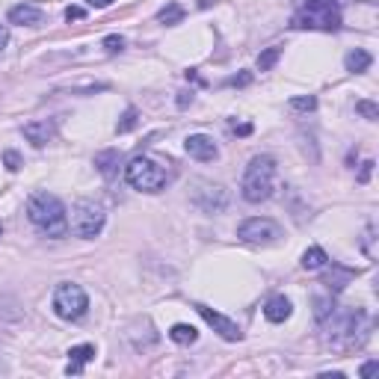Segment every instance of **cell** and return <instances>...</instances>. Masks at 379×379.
<instances>
[{"label": "cell", "instance_id": "36", "mask_svg": "<svg viewBox=\"0 0 379 379\" xmlns=\"http://www.w3.org/2000/svg\"><path fill=\"white\" fill-rule=\"evenodd\" d=\"M237 133H240V136H246V133H252V124H240V128H237Z\"/></svg>", "mask_w": 379, "mask_h": 379}, {"label": "cell", "instance_id": "18", "mask_svg": "<svg viewBox=\"0 0 379 379\" xmlns=\"http://www.w3.org/2000/svg\"><path fill=\"white\" fill-rule=\"evenodd\" d=\"M332 270H335V276L329 272L326 276V288H329V293H338V290H344L346 288V281H350L353 276H355V270H350V267H338V264H332Z\"/></svg>", "mask_w": 379, "mask_h": 379}, {"label": "cell", "instance_id": "23", "mask_svg": "<svg viewBox=\"0 0 379 379\" xmlns=\"http://www.w3.org/2000/svg\"><path fill=\"white\" fill-rule=\"evenodd\" d=\"M279 57H281V48H267L264 54L258 57V68H261V71H270V68L279 62Z\"/></svg>", "mask_w": 379, "mask_h": 379}, {"label": "cell", "instance_id": "2", "mask_svg": "<svg viewBox=\"0 0 379 379\" xmlns=\"http://www.w3.org/2000/svg\"><path fill=\"white\" fill-rule=\"evenodd\" d=\"M27 219L36 225L39 234L45 237H66L68 234V214H66V205L59 202L57 196L45 193V190H39L27 198Z\"/></svg>", "mask_w": 379, "mask_h": 379}, {"label": "cell", "instance_id": "14", "mask_svg": "<svg viewBox=\"0 0 379 379\" xmlns=\"http://www.w3.org/2000/svg\"><path fill=\"white\" fill-rule=\"evenodd\" d=\"M41 21V9L33 3H18L9 9V24H21V27H33Z\"/></svg>", "mask_w": 379, "mask_h": 379}, {"label": "cell", "instance_id": "34", "mask_svg": "<svg viewBox=\"0 0 379 379\" xmlns=\"http://www.w3.org/2000/svg\"><path fill=\"white\" fill-rule=\"evenodd\" d=\"M187 104H193V92H181V98H178V107H187Z\"/></svg>", "mask_w": 379, "mask_h": 379}, {"label": "cell", "instance_id": "12", "mask_svg": "<svg viewBox=\"0 0 379 379\" xmlns=\"http://www.w3.org/2000/svg\"><path fill=\"white\" fill-rule=\"evenodd\" d=\"M21 133H24V140H27V142H33L36 149H41V145H48V142L57 136V122H54V119H36V122H27L24 128H21Z\"/></svg>", "mask_w": 379, "mask_h": 379}, {"label": "cell", "instance_id": "3", "mask_svg": "<svg viewBox=\"0 0 379 379\" xmlns=\"http://www.w3.org/2000/svg\"><path fill=\"white\" fill-rule=\"evenodd\" d=\"M272 187H276V157L270 154H255L243 169V181H240V196L246 198L249 205L267 202L272 196Z\"/></svg>", "mask_w": 379, "mask_h": 379}, {"label": "cell", "instance_id": "21", "mask_svg": "<svg viewBox=\"0 0 379 379\" xmlns=\"http://www.w3.org/2000/svg\"><path fill=\"white\" fill-rule=\"evenodd\" d=\"M157 21H160V24H181L184 21V6L181 3H169V6H163L160 12H157Z\"/></svg>", "mask_w": 379, "mask_h": 379}, {"label": "cell", "instance_id": "24", "mask_svg": "<svg viewBox=\"0 0 379 379\" xmlns=\"http://www.w3.org/2000/svg\"><path fill=\"white\" fill-rule=\"evenodd\" d=\"M332 311H335V299L332 297H317V311H314V314H317V320L323 323Z\"/></svg>", "mask_w": 379, "mask_h": 379}, {"label": "cell", "instance_id": "6", "mask_svg": "<svg viewBox=\"0 0 379 379\" xmlns=\"http://www.w3.org/2000/svg\"><path fill=\"white\" fill-rule=\"evenodd\" d=\"M104 223H107V216H104L101 205L89 202V198H80V202H75V207H71L68 228L75 231V237H83V240L98 237L104 231Z\"/></svg>", "mask_w": 379, "mask_h": 379}, {"label": "cell", "instance_id": "25", "mask_svg": "<svg viewBox=\"0 0 379 379\" xmlns=\"http://www.w3.org/2000/svg\"><path fill=\"white\" fill-rule=\"evenodd\" d=\"M290 107L299 110V113H311L314 107H317V98H314V95H305V98H293Z\"/></svg>", "mask_w": 379, "mask_h": 379}, {"label": "cell", "instance_id": "33", "mask_svg": "<svg viewBox=\"0 0 379 379\" xmlns=\"http://www.w3.org/2000/svg\"><path fill=\"white\" fill-rule=\"evenodd\" d=\"M9 45V30L3 27V24H0V50H3Z\"/></svg>", "mask_w": 379, "mask_h": 379}, {"label": "cell", "instance_id": "31", "mask_svg": "<svg viewBox=\"0 0 379 379\" xmlns=\"http://www.w3.org/2000/svg\"><path fill=\"white\" fill-rule=\"evenodd\" d=\"M376 371H379V362H367V364H364V367H362V376H364V379H367V376H373V373H376Z\"/></svg>", "mask_w": 379, "mask_h": 379}, {"label": "cell", "instance_id": "32", "mask_svg": "<svg viewBox=\"0 0 379 379\" xmlns=\"http://www.w3.org/2000/svg\"><path fill=\"white\" fill-rule=\"evenodd\" d=\"M371 169H373V160H367V163L362 166V172H359V181H362V184L367 181V178H371Z\"/></svg>", "mask_w": 379, "mask_h": 379}, {"label": "cell", "instance_id": "9", "mask_svg": "<svg viewBox=\"0 0 379 379\" xmlns=\"http://www.w3.org/2000/svg\"><path fill=\"white\" fill-rule=\"evenodd\" d=\"M193 202L205 214H223L228 207V190L223 184H198V190L193 193Z\"/></svg>", "mask_w": 379, "mask_h": 379}, {"label": "cell", "instance_id": "17", "mask_svg": "<svg viewBox=\"0 0 379 379\" xmlns=\"http://www.w3.org/2000/svg\"><path fill=\"white\" fill-rule=\"evenodd\" d=\"M371 62H373V57L367 54V50L355 48V50H350V54H346L344 66H346V71H353V75H362V71L371 68Z\"/></svg>", "mask_w": 379, "mask_h": 379}, {"label": "cell", "instance_id": "16", "mask_svg": "<svg viewBox=\"0 0 379 379\" xmlns=\"http://www.w3.org/2000/svg\"><path fill=\"white\" fill-rule=\"evenodd\" d=\"M119 151L115 149H107V151H101V154H95V166H98V172L104 178H113L115 172H119Z\"/></svg>", "mask_w": 379, "mask_h": 379}, {"label": "cell", "instance_id": "20", "mask_svg": "<svg viewBox=\"0 0 379 379\" xmlns=\"http://www.w3.org/2000/svg\"><path fill=\"white\" fill-rule=\"evenodd\" d=\"M326 264H329V255H326L320 246L305 249V255H302V267H305V270H323Z\"/></svg>", "mask_w": 379, "mask_h": 379}, {"label": "cell", "instance_id": "5", "mask_svg": "<svg viewBox=\"0 0 379 379\" xmlns=\"http://www.w3.org/2000/svg\"><path fill=\"white\" fill-rule=\"evenodd\" d=\"M124 181L140 193H160L169 181V172L163 169L151 157H133V160L124 166Z\"/></svg>", "mask_w": 379, "mask_h": 379}, {"label": "cell", "instance_id": "7", "mask_svg": "<svg viewBox=\"0 0 379 379\" xmlns=\"http://www.w3.org/2000/svg\"><path fill=\"white\" fill-rule=\"evenodd\" d=\"M86 308H89V297H86V290H83L80 284H75V281L57 284V290H54V311H57V317H62V320H80L83 314H86Z\"/></svg>", "mask_w": 379, "mask_h": 379}, {"label": "cell", "instance_id": "1", "mask_svg": "<svg viewBox=\"0 0 379 379\" xmlns=\"http://www.w3.org/2000/svg\"><path fill=\"white\" fill-rule=\"evenodd\" d=\"M326 326V346L332 350H359L371 335V317H367L364 308H344V311H332L329 317L323 320Z\"/></svg>", "mask_w": 379, "mask_h": 379}, {"label": "cell", "instance_id": "10", "mask_svg": "<svg viewBox=\"0 0 379 379\" xmlns=\"http://www.w3.org/2000/svg\"><path fill=\"white\" fill-rule=\"evenodd\" d=\"M196 311L202 314V320L214 329L219 338H225V341H240L243 338V332H240V326L234 323V320H228L225 314H219V311H214V308H207V305H196Z\"/></svg>", "mask_w": 379, "mask_h": 379}, {"label": "cell", "instance_id": "28", "mask_svg": "<svg viewBox=\"0 0 379 379\" xmlns=\"http://www.w3.org/2000/svg\"><path fill=\"white\" fill-rule=\"evenodd\" d=\"M3 163L9 172H18L21 169V154L18 151H3Z\"/></svg>", "mask_w": 379, "mask_h": 379}, {"label": "cell", "instance_id": "29", "mask_svg": "<svg viewBox=\"0 0 379 379\" xmlns=\"http://www.w3.org/2000/svg\"><path fill=\"white\" fill-rule=\"evenodd\" d=\"M225 83H228V86H249L252 75H249V71H243V75H237V77H228Z\"/></svg>", "mask_w": 379, "mask_h": 379}, {"label": "cell", "instance_id": "27", "mask_svg": "<svg viewBox=\"0 0 379 379\" xmlns=\"http://www.w3.org/2000/svg\"><path fill=\"white\" fill-rule=\"evenodd\" d=\"M124 48V39L122 36H107V39H104V50H107V54H119V50Z\"/></svg>", "mask_w": 379, "mask_h": 379}, {"label": "cell", "instance_id": "22", "mask_svg": "<svg viewBox=\"0 0 379 379\" xmlns=\"http://www.w3.org/2000/svg\"><path fill=\"white\" fill-rule=\"evenodd\" d=\"M136 124H140V113H136V107H128L122 115V122L115 124V133H131Z\"/></svg>", "mask_w": 379, "mask_h": 379}, {"label": "cell", "instance_id": "11", "mask_svg": "<svg viewBox=\"0 0 379 379\" xmlns=\"http://www.w3.org/2000/svg\"><path fill=\"white\" fill-rule=\"evenodd\" d=\"M184 151L193 157V160H198V163H210V160H216V157H219V149H216L214 136H207V133L187 136V140H184Z\"/></svg>", "mask_w": 379, "mask_h": 379}, {"label": "cell", "instance_id": "4", "mask_svg": "<svg viewBox=\"0 0 379 379\" xmlns=\"http://www.w3.org/2000/svg\"><path fill=\"white\" fill-rule=\"evenodd\" d=\"M341 3L338 0H302L297 6V12L290 18V27L297 30H326V33H332V30L341 27Z\"/></svg>", "mask_w": 379, "mask_h": 379}, {"label": "cell", "instance_id": "19", "mask_svg": "<svg viewBox=\"0 0 379 379\" xmlns=\"http://www.w3.org/2000/svg\"><path fill=\"white\" fill-rule=\"evenodd\" d=\"M169 338H172L175 344L187 346V344H196L198 332H196V326H190V323H175L172 329H169Z\"/></svg>", "mask_w": 379, "mask_h": 379}, {"label": "cell", "instance_id": "8", "mask_svg": "<svg viewBox=\"0 0 379 379\" xmlns=\"http://www.w3.org/2000/svg\"><path fill=\"white\" fill-rule=\"evenodd\" d=\"M237 237L243 240V243H252V246H270L281 237V225L272 223L267 216H252L246 223L237 225Z\"/></svg>", "mask_w": 379, "mask_h": 379}, {"label": "cell", "instance_id": "13", "mask_svg": "<svg viewBox=\"0 0 379 379\" xmlns=\"http://www.w3.org/2000/svg\"><path fill=\"white\" fill-rule=\"evenodd\" d=\"M95 359V344H77V346H71L68 350V367H66V373H83V367H86L89 362Z\"/></svg>", "mask_w": 379, "mask_h": 379}, {"label": "cell", "instance_id": "30", "mask_svg": "<svg viewBox=\"0 0 379 379\" xmlns=\"http://www.w3.org/2000/svg\"><path fill=\"white\" fill-rule=\"evenodd\" d=\"M83 15H86V9H83V6H68V9H66V18H68V21H80Z\"/></svg>", "mask_w": 379, "mask_h": 379}, {"label": "cell", "instance_id": "26", "mask_svg": "<svg viewBox=\"0 0 379 379\" xmlns=\"http://www.w3.org/2000/svg\"><path fill=\"white\" fill-rule=\"evenodd\" d=\"M355 110H359L362 115H364V119H379V107H376V104L373 101H355Z\"/></svg>", "mask_w": 379, "mask_h": 379}, {"label": "cell", "instance_id": "37", "mask_svg": "<svg viewBox=\"0 0 379 379\" xmlns=\"http://www.w3.org/2000/svg\"><path fill=\"white\" fill-rule=\"evenodd\" d=\"M0 237H3V225H0Z\"/></svg>", "mask_w": 379, "mask_h": 379}, {"label": "cell", "instance_id": "15", "mask_svg": "<svg viewBox=\"0 0 379 379\" xmlns=\"http://www.w3.org/2000/svg\"><path fill=\"white\" fill-rule=\"evenodd\" d=\"M290 311H293V305L288 297H272L267 305H264V317L270 323H284L290 317Z\"/></svg>", "mask_w": 379, "mask_h": 379}, {"label": "cell", "instance_id": "35", "mask_svg": "<svg viewBox=\"0 0 379 379\" xmlns=\"http://www.w3.org/2000/svg\"><path fill=\"white\" fill-rule=\"evenodd\" d=\"M86 3H89V6H95V9H107V6L113 3V0H86Z\"/></svg>", "mask_w": 379, "mask_h": 379}]
</instances>
